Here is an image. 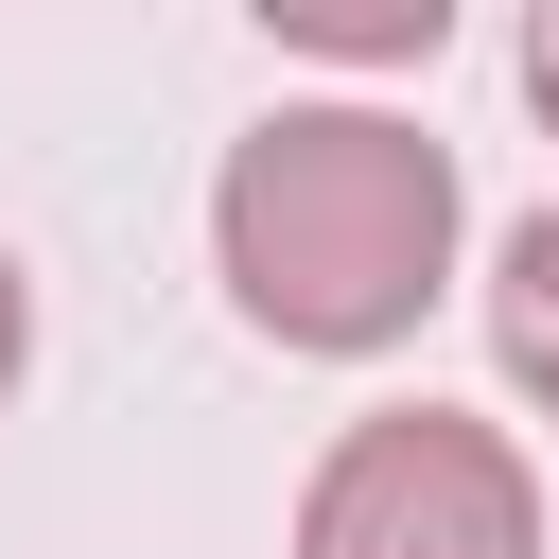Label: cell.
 Segmentation results:
<instances>
[{
  "label": "cell",
  "instance_id": "obj_1",
  "mask_svg": "<svg viewBox=\"0 0 559 559\" xmlns=\"http://www.w3.org/2000/svg\"><path fill=\"white\" fill-rule=\"evenodd\" d=\"M454 140H419L402 105H262L210 175V262L245 297V332L280 349H402L454 297Z\"/></svg>",
  "mask_w": 559,
  "mask_h": 559
},
{
  "label": "cell",
  "instance_id": "obj_2",
  "mask_svg": "<svg viewBox=\"0 0 559 559\" xmlns=\"http://www.w3.org/2000/svg\"><path fill=\"white\" fill-rule=\"evenodd\" d=\"M297 559H542V472L472 402H367L297 489Z\"/></svg>",
  "mask_w": 559,
  "mask_h": 559
},
{
  "label": "cell",
  "instance_id": "obj_3",
  "mask_svg": "<svg viewBox=\"0 0 559 559\" xmlns=\"http://www.w3.org/2000/svg\"><path fill=\"white\" fill-rule=\"evenodd\" d=\"M489 367L559 419V210H524V227L489 245Z\"/></svg>",
  "mask_w": 559,
  "mask_h": 559
},
{
  "label": "cell",
  "instance_id": "obj_4",
  "mask_svg": "<svg viewBox=\"0 0 559 559\" xmlns=\"http://www.w3.org/2000/svg\"><path fill=\"white\" fill-rule=\"evenodd\" d=\"M262 35H297V52H349V70H402V52H437L454 17H437V0H262Z\"/></svg>",
  "mask_w": 559,
  "mask_h": 559
},
{
  "label": "cell",
  "instance_id": "obj_5",
  "mask_svg": "<svg viewBox=\"0 0 559 559\" xmlns=\"http://www.w3.org/2000/svg\"><path fill=\"white\" fill-rule=\"evenodd\" d=\"M17 367H35V280H17V245H0V402H17Z\"/></svg>",
  "mask_w": 559,
  "mask_h": 559
},
{
  "label": "cell",
  "instance_id": "obj_6",
  "mask_svg": "<svg viewBox=\"0 0 559 559\" xmlns=\"http://www.w3.org/2000/svg\"><path fill=\"white\" fill-rule=\"evenodd\" d=\"M524 87H542V122H559V0L524 17Z\"/></svg>",
  "mask_w": 559,
  "mask_h": 559
}]
</instances>
